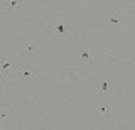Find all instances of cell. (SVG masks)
<instances>
[{"mask_svg":"<svg viewBox=\"0 0 135 130\" xmlns=\"http://www.w3.org/2000/svg\"><path fill=\"white\" fill-rule=\"evenodd\" d=\"M14 68V59H12L8 54H3L2 56V68H0V71H2V76H5V74L8 73V69Z\"/></svg>","mask_w":135,"mask_h":130,"instance_id":"cell-1","label":"cell"},{"mask_svg":"<svg viewBox=\"0 0 135 130\" xmlns=\"http://www.w3.org/2000/svg\"><path fill=\"white\" fill-rule=\"evenodd\" d=\"M49 29H52V27H49ZM52 31H54V32H47V36H54V37L59 36V37H62V36H66V34H68V29L62 26V24H57V26L54 27Z\"/></svg>","mask_w":135,"mask_h":130,"instance_id":"cell-2","label":"cell"},{"mask_svg":"<svg viewBox=\"0 0 135 130\" xmlns=\"http://www.w3.org/2000/svg\"><path fill=\"white\" fill-rule=\"evenodd\" d=\"M2 7H3V10L7 12V10H10V9H15V7H24V3L19 2V0H3Z\"/></svg>","mask_w":135,"mask_h":130,"instance_id":"cell-3","label":"cell"},{"mask_svg":"<svg viewBox=\"0 0 135 130\" xmlns=\"http://www.w3.org/2000/svg\"><path fill=\"white\" fill-rule=\"evenodd\" d=\"M96 88H98V91H100L101 96L107 95V91H108V81H100V83H96Z\"/></svg>","mask_w":135,"mask_h":130,"instance_id":"cell-4","label":"cell"},{"mask_svg":"<svg viewBox=\"0 0 135 130\" xmlns=\"http://www.w3.org/2000/svg\"><path fill=\"white\" fill-rule=\"evenodd\" d=\"M39 47H41V39L39 41H32V42H29V46H27V52H36Z\"/></svg>","mask_w":135,"mask_h":130,"instance_id":"cell-5","label":"cell"},{"mask_svg":"<svg viewBox=\"0 0 135 130\" xmlns=\"http://www.w3.org/2000/svg\"><path fill=\"white\" fill-rule=\"evenodd\" d=\"M95 113H96V117H100V118H108V110L107 108H95Z\"/></svg>","mask_w":135,"mask_h":130,"instance_id":"cell-6","label":"cell"},{"mask_svg":"<svg viewBox=\"0 0 135 130\" xmlns=\"http://www.w3.org/2000/svg\"><path fill=\"white\" fill-rule=\"evenodd\" d=\"M81 62H83V64H84V62H93V57H91V54L88 51H84L81 54Z\"/></svg>","mask_w":135,"mask_h":130,"instance_id":"cell-7","label":"cell"},{"mask_svg":"<svg viewBox=\"0 0 135 130\" xmlns=\"http://www.w3.org/2000/svg\"><path fill=\"white\" fill-rule=\"evenodd\" d=\"M108 17H110V20H112V22H120V15H118L117 12H110Z\"/></svg>","mask_w":135,"mask_h":130,"instance_id":"cell-8","label":"cell"},{"mask_svg":"<svg viewBox=\"0 0 135 130\" xmlns=\"http://www.w3.org/2000/svg\"><path fill=\"white\" fill-rule=\"evenodd\" d=\"M10 108H2V112H0V115H2V118H7L8 115H10Z\"/></svg>","mask_w":135,"mask_h":130,"instance_id":"cell-9","label":"cell"}]
</instances>
